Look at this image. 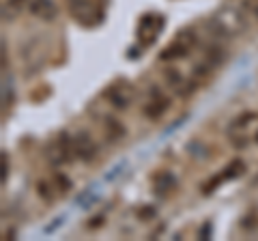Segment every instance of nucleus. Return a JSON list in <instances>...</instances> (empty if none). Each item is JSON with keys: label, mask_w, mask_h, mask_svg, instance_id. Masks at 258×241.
Masks as SVG:
<instances>
[{"label": "nucleus", "mask_w": 258, "mask_h": 241, "mask_svg": "<svg viewBox=\"0 0 258 241\" xmlns=\"http://www.w3.org/2000/svg\"><path fill=\"white\" fill-rule=\"evenodd\" d=\"M76 153L82 157V159H86V162H91V159L97 155V147H95L93 140L88 138L86 134H80L78 136V140H76Z\"/></svg>", "instance_id": "nucleus-3"}, {"label": "nucleus", "mask_w": 258, "mask_h": 241, "mask_svg": "<svg viewBox=\"0 0 258 241\" xmlns=\"http://www.w3.org/2000/svg\"><path fill=\"white\" fill-rule=\"evenodd\" d=\"M166 108H168V99L166 97H157V99H153L147 108H144V114L151 116V118H157Z\"/></svg>", "instance_id": "nucleus-5"}, {"label": "nucleus", "mask_w": 258, "mask_h": 241, "mask_svg": "<svg viewBox=\"0 0 258 241\" xmlns=\"http://www.w3.org/2000/svg\"><path fill=\"white\" fill-rule=\"evenodd\" d=\"M28 11L32 15H37V18L47 20V22H52L56 18V13H58V9H56V5H54V0H30Z\"/></svg>", "instance_id": "nucleus-2"}, {"label": "nucleus", "mask_w": 258, "mask_h": 241, "mask_svg": "<svg viewBox=\"0 0 258 241\" xmlns=\"http://www.w3.org/2000/svg\"><path fill=\"white\" fill-rule=\"evenodd\" d=\"M164 26H166V20L161 18V15L147 13L140 20V24H138V39H140L142 43L151 45L159 37V33H161V28H164Z\"/></svg>", "instance_id": "nucleus-1"}, {"label": "nucleus", "mask_w": 258, "mask_h": 241, "mask_svg": "<svg viewBox=\"0 0 258 241\" xmlns=\"http://www.w3.org/2000/svg\"><path fill=\"white\" fill-rule=\"evenodd\" d=\"M9 7L11 11H22L26 7V0H9Z\"/></svg>", "instance_id": "nucleus-6"}, {"label": "nucleus", "mask_w": 258, "mask_h": 241, "mask_svg": "<svg viewBox=\"0 0 258 241\" xmlns=\"http://www.w3.org/2000/svg\"><path fill=\"white\" fill-rule=\"evenodd\" d=\"M108 93H110V99H112V103H114L116 108H127L129 103H132V95H129L127 86L116 84V86H112Z\"/></svg>", "instance_id": "nucleus-4"}]
</instances>
